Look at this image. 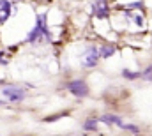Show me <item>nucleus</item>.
<instances>
[{
  "instance_id": "obj_3",
  "label": "nucleus",
  "mask_w": 152,
  "mask_h": 136,
  "mask_svg": "<svg viewBox=\"0 0 152 136\" xmlns=\"http://www.w3.org/2000/svg\"><path fill=\"white\" fill-rule=\"evenodd\" d=\"M67 90L71 94L78 96V97H85L88 94V87H87V83L83 80H73V81H69L67 83Z\"/></svg>"
},
{
  "instance_id": "obj_12",
  "label": "nucleus",
  "mask_w": 152,
  "mask_h": 136,
  "mask_svg": "<svg viewBox=\"0 0 152 136\" xmlns=\"http://www.w3.org/2000/svg\"><path fill=\"white\" fill-rule=\"evenodd\" d=\"M118 127H122V129H126V131H131V133H134V135L140 133V129H138L136 126H133V124H120Z\"/></svg>"
},
{
  "instance_id": "obj_5",
  "label": "nucleus",
  "mask_w": 152,
  "mask_h": 136,
  "mask_svg": "<svg viewBox=\"0 0 152 136\" xmlns=\"http://www.w3.org/2000/svg\"><path fill=\"white\" fill-rule=\"evenodd\" d=\"M97 60H99V50L96 46H90L83 53V66L85 67H94V66H97Z\"/></svg>"
},
{
  "instance_id": "obj_13",
  "label": "nucleus",
  "mask_w": 152,
  "mask_h": 136,
  "mask_svg": "<svg viewBox=\"0 0 152 136\" xmlns=\"http://www.w3.org/2000/svg\"><path fill=\"white\" fill-rule=\"evenodd\" d=\"M140 78H143V80H152V66L149 69H145L143 72H142V76Z\"/></svg>"
},
{
  "instance_id": "obj_4",
  "label": "nucleus",
  "mask_w": 152,
  "mask_h": 136,
  "mask_svg": "<svg viewBox=\"0 0 152 136\" xmlns=\"http://www.w3.org/2000/svg\"><path fill=\"white\" fill-rule=\"evenodd\" d=\"M92 14H94L96 18H99V20L108 18V14H110V7H108L106 0H96L94 5H92Z\"/></svg>"
},
{
  "instance_id": "obj_11",
  "label": "nucleus",
  "mask_w": 152,
  "mask_h": 136,
  "mask_svg": "<svg viewBox=\"0 0 152 136\" xmlns=\"http://www.w3.org/2000/svg\"><path fill=\"white\" fill-rule=\"evenodd\" d=\"M83 129H85V131H96V129H97V120H94V118H92V120H87V122L83 124Z\"/></svg>"
},
{
  "instance_id": "obj_8",
  "label": "nucleus",
  "mask_w": 152,
  "mask_h": 136,
  "mask_svg": "<svg viewBox=\"0 0 152 136\" xmlns=\"http://www.w3.org/2000/svg\"><path fill=\"white\" fill-rule=\"evenodd\" d=\"M115 53V48L113 46H101L99 50V58H108Z\"/></svg>"
},
{
  "instance_id": "obj_1",
  "label": "nucleus",
  "mask_w": 152,
  "mask_h": 136,
  "mask_svg": "<svg viewBox=\"0 0 152 136\" xmlns=\"http://www.w3.org/2000/svg\"><path fill=\"white\" fill-rule=\"evenodd\" d=\"M41 37H42L44 41H51V32L48 30V23H46V14H39L37 16V23H36V27L28 32L27 41H28V42H36Z\"/></svg>"
},
{
  "instance_id": "obj_6",
  "label": "nucleus",
  "mask_w": 152,
  "mask_h": 136,
  "mask_svg": "<svg viewBox=\"0 0 152 136\" xmlns=\"http://www.w3.org/2000/svg\"><path fill=\"white\" fill-rule=\"evenodd\" d=\"M11 2L9 0H0V23H5L7 18L11 16Z\"/></svg>"
},
{
  "instance_id": "obj_14",
  "label": "nucleus",
  "mask_w": 152,
  "mask_h": 136,
  "mask_svg": "<svg viewBox=\"0 0 152 136\" xmlns=\"http://www.w3.org/2000/svg\"><path fill=\"white\" fill-rule=\"evenodd\" d=\"M134 21H136V25H138V27H142V25H143V20H142V16H134Z\"/></svg>"
},
{
  "instance_id": "obj_9",
  "label": "nucleus",
  "mask_w": 152,
  "mask_h": 136,
  "mask_svg": "<svg viewBox=\"0 0 152 136\" xmlns=\"http://www.w3.org/2000/svg\"><path fill=\"white\" fill-rule=\"evenodd\" d=\"M118 9H122V11H133V9H143V4L142 2H134V4H127V5H122V7H118Z\"/></svg>"
},
{
  "instance_id": "obj_7",
  "label": "nucleus",
  "mask_w": 152,
  "mask_h": 136,
  "mask_svg": "<svg viewBox=\"0 0 152 136\" xmlns=\"http://www.w3.org/2000/svg\"><path fill=\"white\" fill-rule=\"evenodd\" d=\"M101 122H106V124H115V126H120V124H122L120 117H117V115H103V117H101Z\"/></svg>"
},
{
  "instance_id": "obj_10",
  "label": "nucleus",
  "mask_w": 152,
  "mask_h": 136,
  "mask_svg": "<svg viewBox=\"0 0 152 136\" xmlns=\"http://www.w3.org/2000/svg\"><path fill=\"white\" fill-rule=\"evenodd\" d=\"M122 76H124V78H127V80H138V78L142 76V72H131V71L124 69V71H122Z\"/></svg>"
},
{
  "instance_id": "obj_2",
  "label": "nucleus",
  "mask_w": 152,
  "mask_h": 136,
  "mask_svg": "<svg viewBox=\"0 0 152 136\" xmlns=\"http://www.w3.org/2000/svg\"><path fill=\"white\" fill-rule=\"evenodd\" d=\"M2 96H4L5 99H9L11 102H18V101H23V99H25V92H23L20 87H16V85H7V87H4V88H2Z\"/></svg>"
}]
</instances>
